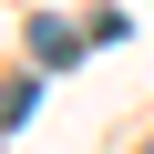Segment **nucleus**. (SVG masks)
Wrapping results in <instances>:
<instances>
[{
  "instance_id": "obj_1",
  "label": "nucleus",
  "mask_w": 154,
  "mask_h": 154,
  "mask_svg": "<svg viewBox=\"0 0 154 154\" xmlns=\"http://www.w3.org/2000/svg\"><path fill=\"white\" fill-rule=\"evenodd\" d=\"M31 51H41V62H51V72H62V62H72V51H82V41H72V31H62V21H41V31H31Z\"/></svg>"
}]
</instances>
